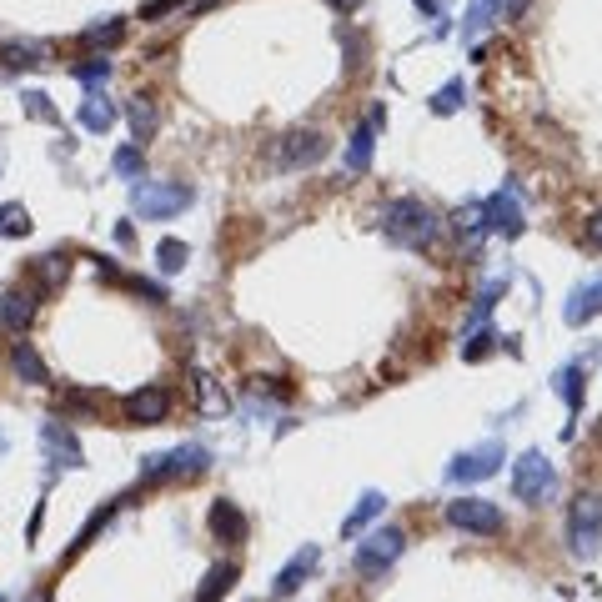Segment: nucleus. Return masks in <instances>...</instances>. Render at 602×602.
I'll list each match as a JSON object with an SVG mask.
<instances>
[{
	"instance_id": "nucleus-1",
	"label": "nucleus",
	"mask_w": 602,
	"mask_h": 602,
	"mask_svg": "<svg viewBox=\"0 0 602 602\" xmlns=\"http://www.w3.org/2000/svg\"><path fill=\"white\" fill-rule=\"evenodd\" d=\"M382 226H387V236L392 241H402L407 251H427L432 241H437V231H442V216L432 211V206H422V201H392L387 211H382Z\"/></svg>"
},
{
	"instance_id": "nucleus-2",
	"label": "nucleus",
	"mask_w": 602,
	"mask_h": 602,
	"mask_svg": "<svg viewBox=\"0 0 602 602\" xmlns=\"http://www.w3.org/2000/svg\"><path fill=\"white\" fill-rule=\"evenodd\" d=\"M567 552L577 562H592L602 552V497L597 492H577L567 507Z\"/></svg>"
},
{
	"instance_id": "nucleus-3",
	"label": "nucleus",
	"mask_w": 602,
	"mask_h": 602,
	"mask_svg": "<svg viewBox=\"0 0 602 602\" xmlns=\"http://www.w3.org/2000/svg\"><path fill=\"white\" fill-rule=\"evenodd\" d=\"M191 201H196V191L186 181H136V196H131L136 216H146V221H171Z\"/></svg>"
},
{
	"instance_id": "nucleus-4",
	"label": "nucleus",
	"mask_w": 602,
	"mask_h": 602,
	"mask_svg": "<svg viewBox=\"0 0 602 602\" xmlns=\"http://www.w3.org/2000/svg\"><path fill=\"white\" fill-rule=\"evenodd\" d=\"M552 487H557V472H552V462H547L542 452H522V457L512 462V492H517L522 502L542 507V502L552 497Z\"/></svg>"
},
{
	"instance_id": "nucleus-5",
	"label": "nucleus",
	"mask_w": 602,
	"mask_h": 602,
	"mask_svg": "<svg viewBox=\"0 0 602 602\" xmlns=\"http://www.w3.org/2000/svg\"><path fill=\"white\" fill-rule=\"evenodd\" d=\"M447 522L457 532H472V537H497L507 527L502 507L487 502V497H457V502H447Z\"/></svg>"
},
{
	"instance_id": "nucleus-6",
	"label": "nucleus",
	"mask_w": 602,
	"mask_h": 602,
	"mask_svg": "<svg viewBox=\"0 0 602 602\" xmlns=\"http://www.w3.org/2000/svg\"><path fill=\"white\" fill-rule=\"evenodd\" d=\"M206 467H211V452L196 447V442H186V447H176V452H166V457H146L141 477H146V482H176V477H201Z\"/></svg>"
},
{
	"instance_id": "nucleus-7",
	"label": "nucleus",
	"mask_w": 602,
	"mask_h": 602,
	"mask_svg": "<svg viewBox=\"0 0 602 602\" xmlns=\"http://www.w3.org/2000/svg\"><path fill=\"white\" fill-rule=\"evenodd\" d=\"M402 547H407V537H402L397 527H382V532L362 537V542H357V572H362V577H387L392 562L402 557Z\"/></svg>"
},
{
	"instance_id": "nucleus-8",
	"label": "nucleus",
	"mask_w": 602,
	"mask_h": 602,
	"mask_svg": "<svg viewBox=\"0 0 602 602\" xmlns=\"http://www.w3.org/2000/svg\"><path fill=\"white\" fill-rule=\"evenodd\" d=\"M327 156V136L312 131V126H301V131H286L276 146H271V161L281 171H296V166H317Z\"/></svg>"
},
{
	"instance_id": "nucleus-9",
	"label": "nucleus",
	"mask_w": 602,
	"mask_h": 602,
	"mask_svg": "<svg viewBox=\"0 0 602 602\" xmlns=\"http://www.w3.org/2000/svg\"><path fill=\"white\" fill-rule=\"evenodd\" d=\"M477 221H482V236H487V231L517 236V231H522V196H517V186H502L497 196L477 201Z\"/></svg>"
},
{
	"instance_id": "nucleus-10",
	"label": "nucleus",
	"mask_w": 602,
	"mask_h": 602,
	"mask_svg": "<svg viewBox=\"0 0 602 602\" xmlns=\"http://www.w3.org/2000/svg\"><path fill=\"white\" fill-rule=\"evenodd\" d=\"M502 457H507V452H502V442L492 437V442H482V447H472V452H457L452 467H447V477H452V482H487V477L502 467Z\"/></svg>"
},
{
	"instance_id": "nucleus-11",
	"label": "nucleus",
	"mask_w": 602,
	"mask_h": 602,
	"mask_svg": "<svg viewBox=\"0 0 602 602\" xmlns=\"http://www.w3.org/2000/svg\"><path fill=\"white\" fill-rule=\"evenodd\" d=\"M41 452H46V462H51V467H61V472L86 462L81 437L71 432V422H41Z\"/></svg>"
},
{
	"instance_id": "nucleus-12",
	"label": "nucleus",
	"mask_w": 602,
	"mask_h": 602,
	"mask_svg": "<svg viewBox=\"0 0 602 602\" xmlns=\"http://www.w3.org/2000/svg\"><path fill=\"white\" fill-rule=\"evenodd\" d=\"M592 317H602V271H592L587 281H577L562 301V322L567 327H587Z\"/></svg>"
},
{
	"instance_id": "nucleus-13",
	"label": "nucleus",
	"mask_w": 602,
	"mask_h": 602,
	"mask_svg": "<svg viewBox=\"0 0 602 602\" xmlns=\"http://www.w3.org/2000/svg\"><path fill=\"white\" fill-rule=\"evenodd\" d=\"M121 412H126L131 427H156V422L171 412V397H166V387H136V392L121 402Z\"/></svg>"
},
{
	"instance_id": "nucleus-14",
	"label": "nucleus",
	"mask_w": 602,
	"mask_h": 602,
	"mask_svg": "<svg viewBox=\"0 0 602 602\" xmlns=\"http://www.w3.org/2000/svg\"><path fill=\"white\" fill-rule=\"evenodd\" d=\"M317 562H322V547L317 542H307V547H301L281 572H276V582H271V597L281 602V597H291V592H301V582H307L312 572H317Z\"/></svg>"
},
{
	"instance_id": "nucleus-15",
	"label": "nucleus",
	"mask_w": 602,
	"mask_h": 602,
	"mask_svg": "<svg viewBox=\"0 0 602 602\" xmlns=\"http://www.w3.org/2000/svg\"><path fill=\"white\" fill-rule=\"evenodd\" d=\"M36 322V291L31 286H11L0 296V327L6 332H26Z\"/></svg>"
},
{
	"instance_id": "nucleus-16",
	"label": "nucleus",
	"mask_w": 602,
	"mask_h": 602,
	"mask_svg": "<svg viewBox=\"0 0 602 602\" xmlns=\"http://www.w3.org/2000/svg\"><path fill=\"white\" fill-rule=\"evenodd\" d=\"M206 527H211V537L216 542H241L246 537V517H241V507L236 502H211V512H206Z\"/></svg>"
},
{
	"instance_id": "nucleus-17",
	"label": "nucleus",
	"mask_w": 602,
	"mask_h": 602,
	"mask_svg": "<svg viewBox=\"0 0 602 602\" xmlns=\"http://www.w3.org/2000/svg\"><path fill=\"white\" fill-rule=\"evenodd\" d=\"M116 101L111 96H101V91H91L86 101H81V111H76V121H81V131H96V136H106L111 126H116Z\"/></svg>"
},
{
	"instance_id": "nucleus-18",
	"label": "nucleus",
	"mask_w": 602,
	"mask_h": 602,
	"mask_svg": "<svg viewBox=\"0 0 602 602\" xmlns=\"http://www.w3.org/2000/svg\"><path fill=\"white\" fill-rule=\"evenodd\" d=\"M372 151H377V121L367 116V126L352 131V146H347V171H367L372 166Z\"/></svg>"
},
{
	"instance_id": "nucleus-19",
	"label": "nucleus",
	"mask_w": 602,
	"mask_h": 602,
	"mask_svg": "<svg viewBox=\"0 0 602 602\" xmlns=\"http://www.w3.org/2000/svg\"><path fill=\"white\" fill-rule=\"evenodd\" d=\"M126 121H131L136 141H151V136H156V101H151V96H131V101H126Z\"/></svg>"
},
{
	"instance_id": "nucleus-20",
	"label": "nucleus",
	"mask_w": 602,
	"mask_h": 602,
	"mask_svg": "<svg viewBox=\"0 0 602 602\" xmlns=\"http://www.w3.org/2000/svg\"><path fill=\"white\" fill-rule=\"evenodd\" d=\"M11 367H16V377H21V382H31V387L51 382V372H46V362L36 357V347H31V342H21V347L11 352Z\"/></svg>"
},
{
	"instance_id": "nucleus-21",
	"label": "nucleus",
	"mask_w": 602,
	"mask_h": 602,
	"mask_svg": "<svg viewBox=\"0 0 602 602\" xmlns=\"http://www.w3.org/2000/svg\"><path fill=\"white\" fill-rule=\"evenodd\" d=\"M231 582H236V562H216V567L206 572V582H201L196 602H221V597L231 592Z\"/></svg>"
},
{
	"instance_id": "nucleus-22",
	"label": "nucleus",
	"mask_w": 602,
	"mask_h": 602,
	"mask_svg": "<svg viewBox=\"0 0 602 602\" xmlns=\"http://www.w3.org/2000/svg\"><path fill=\"white\" fill-rule=\"evenodd\" d=\"M552 387H557V397L567 402V412H577V407H582V367H577V362H567V367H557V377H552Z\"/></svg>"
},
{
	"instance_id": "nucleus-23",
	"label": "nucleus",
	"mask_w": 602,
	"mask_h": 602,
	"mask_svg": "<svg viewBox=\"0 0 602 602\" xmlns=\"http://www.w3.org/2000/svg\"><path fill=\"white\" fill-rule=\"evenodd\" d=\"M382 507H387V497H382V492H362V502L352 507V517L342 522V532H347V537H357L372 517H382Z\"/></svg>"
},
{
	"instance_id": "nucleus-24",
	"label": "nucleus",
	"mask_w": 602,
	"mask_h": 602,
	"mask_svg": "<svg viewBox=\"0 0 602 602\" xmlns=\"http://www.w3.org/2000/svg\"><path fill=\"white\" fill-rule=\"evenodd\" d=\"M502 16V0H467V41H477V31H487Z\"/></svg>"
},
{
	"instance_id": "nucleus-25",
	"label": "nucleus",
	"mask_w": 602,
	"mask_h": 602,
	"mask_svg": "<svg viewBox=\"0 0 602 602\" xmlns=\"http://www.w3.org/2000/svg\"><path fill=\"white\" fill-rule=\"evenodd\" d=\"M121 36H126V21H121V16H106V21H96V26L81 31L86 46H111V41H121Z\"/></svg>"
},
{
	"instance_id": "nucleus-26",
	"label": "nucleus",
	"mask_w": 602,
	"mask_h": 602,
	"mask_svg": "<svg viewBox=\"0 0 602 602\" xmlns=\"http://www.w3.org/2000/svg\"><path fill=\"white\" fill-rule=\"evenodd\" d=\"M186 256H191L186 241H161V246H156V266H161L166 276H176V271L186 266Z\"/></svg>"
},
{
	"instance_id": "nucleus-27",
	"label": "nucleus",
	"mask_w": 602,
	"mask_h": 602,
	"mask_svg": "<svg viewBox=\"0 0 602 602\" xmlns=\"http://www.w3.org/2000/svg\"><path fill=\"white\" fill-rule=\"evenodd\" d=\"M0 231H6V236H26L31 231V211L21 201H6V206H0Z\"/></svg>"
},
{
	"instance_id": "nucleus-28",
	"label": "nucleus",
	"mask_w": 602,
	"mask_h": 602,
	"mask_svg": "<svg viewBox=\"0 0 602 602\" xmlns=\"http://www.w3.org/2000/svg\"><path fill=\"white\" fill-rule=\"evenodd\" d=\"M71 76H76L81 86H101V81L111 76V61H106V56H91V61H76V66H71Z\"/></svg>"
},
{
	"instance_id": "nucleus-29",
	"label": "nucleus",
	"mask_w": 602,
	"mask_h": 602,
	"mask_svg": "<svg viewBox=\"0 0 602 602\" xmlns=\"http://www.w3.org/2000/svg\"><path fill=\"white\" fill-rule=\"evenodd\" d=\"M21 101H26V116H31V121H46V126H56V121H61V116H56V106H51V96H46V91H26V96H21Z\"/></svg>"
},
{
	"instance_id": "nucleus-30",
	"label": "nucleus",
	"mask_w": 602,
	"mask_h": 602,
	"mask_svg": "<svg viewBox=\"0 0 602 602\" xmlns=\"http://www.w3.org/2000/svg\"><path fill=\"white\" fill-rule=\"evenodd\" d=\"M111 166H116V176H126V181H141V146H121L116 156H111Z\"/></svg>"
},
{
	"instance_id": "nucleus-31",
	"label": "nucleus",
	"mask_w": 602,
	"mask_h": 602,
	"mask_svg": "<svg viewBox=\"0 0 602 602\" xmlns=\"http://www.w3.org/2000/svg\"><path fill=\"white\" fill-rule=\"evenodd\" d=\"M6 56H11V66H41L46 61V46H36V41H16V46H6Z\"/></svg>"
},
{
	"instance_id": "nucleus-32",
	"label": "nucleus",
	"mask_w": 602,
	"mask_h": 602,
	"mask_svg": "<svg viewBox=\"0 0 602 602\" xmlns=\"http://www.w3.org/2000/svg\"><path fill=\"white\" fill-rule=\"evenodd\" d=\"M462 96H467V86H462V81H447V86L432 96V111H437V116H452V111L462 106Z\"/></svg>"
},
{
	"instance_id": "nucleus-33",
	"label": "nucleus",
	"mask_w": 602,
	"mask_h": 602,
	"mask_svg": "<svg viewBox=\"0 0 602 602\" xmlns=\"http://www.w3.org/2000/svg\"><path fill=\"white\" fill-rule=\"evenodd\" d=\"M502 291H507V281H502V276H497V281H487V291L477 296V307H472V322H482V317L497 307V296H502Z\"/></svg>"
},
{
	"instance_id": "nucleus-34",
	"label": "nucleus",
	"mask_w": 602,
	"mask_h": 602,
	"mask_svg": "<svg viewBox=\"0 0 602 602\" xmlns=\"http://www.w3.org/2000/svg\"><path fill=\"white\" fill-rule=\"evenodd\" d=\"M497 342H502L497 332H482V337H472V342L462 347V357H467V362H477V357H492V352H497Z\"/></svg>"
},
{
	"instance_id": "nucleus-35",
	"label": "nucleus",
	"mask_w": 602,
	"mask_h": 602,
	"mask_svg": "<svg viewBox=\"0 0 602 602\" xmlns=\"http://www.w3.org/2000/svg\"><path fill=\"white\" fill-rule=\"evenodd\" d=\"M41 271H46V286H61L66 281V256H46Z\"/></svg>"
},
{
	"instance_id": "nucleus-36",
	"label": "nucleus",
	"mask_w": 602,
	"mask_h": 602,
	"mask_svg": "<svg viewBox=\"0 0 602 602\" xmlns=\"http://www.w3.org/2000/svg\"><path fill=\"white\" fill-rule=\"evenodd\" d=\"M181 0H146L141 6V21H156V16H166V11H176Z\"/></svg>"
},
{
	"instance_id": "nucleus-37",
	"label": "nucleus",
	"mask_w": 602,
	"mask_h": 602,
	"mask_svg": "<svg viewBox=\"0 0 602 602\" xmlns=\"http://www.w3.org/2000/svg\"><path fill=\"white\" fill-rule=\"evenodd\" d=\"M587 241L602 251V211H592V216H587Z\"/></svg>"
},
{
	"instance_id": "nucleus-38",
	"label": "nucleus",
	"mask_w": 602,
	"mask_h": 602,
	"mask_svg": "<svg viewBox=\"0 0 602 602\" xmlns=\"http://www.w3.org/2000/svg\"><path fill=\"white\" fill-rule=\"evenodd\" d=\"M327 6H332V11H342V16H352V11L362 6V0H327Z\"/></svg>"
},
{
	"instance_id": "nucleus-39",
	"label": "nucleus",
	"mask_w": 602,
	"mask_h": 602,
	"mask_svg": "<svg viewBox=\"0 0 602 602\" xmlns=\"http://www.w3.org/2000/svg\"><path fill=\"white\" fill-rule=\"evenodd\" d=\"M522 6H527V0H502V16H517Z\"/></svg>"
},
{
	"instance_id": "nucleus-40",
	"label": "nucleus",
	"mask_w": 602,
	"mask_h": 602,
	"mask_svg": "<svg viewBox=\"0 0 602 602\" xmlns=\"http://www.w3.org/2000/svg\"><path fill=\"white\" fill-rule=\"evenodd\" d=\"M417 11H427V16H437V0H417Z\"/></svg>"
},
{
	"instance_id": "nucleus-41",
	"label": "nucleus",
	"mask_w": 602,
	"mask_h": 602,
	"mask_svg": "<svg viewBox=\"0 0 602 602\" xmlns=\"http://www.w3.org/2000/svg\"><path fill=\"white\" fill-rule=\"evenodd\" d=\"M0 602H6V597H0Z\"/></svg>"
}]
</instances>
